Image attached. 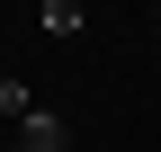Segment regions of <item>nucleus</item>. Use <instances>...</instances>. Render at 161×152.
I'll return each instance as SVG.
<instances>
[{"mask_svg":"<svg viewBox=\"0 0 161 152\" xmlns=\"http://www.w3.org/2000/svg\"><path fill=\"white\" fill-rule=\"evenodd\" d=\"M72 134H63V117H54V107H27V117H18V152H63Z\"/></svg>","mask_w":161,"mask_h":152,"instance_id":"f257e3e1","label":"nucleus"},{"mask_svg":"<svg viewBox=\"0 0 161 152\" xmlns=\"http://www.w3.org/2000/svg\"><path fill=\"white\" fill-rule=\"evenodd\" d=\"M36 27H45V36H80V27H90V9H80V0H45Z\"/></svg>","mask_w":161,"mask_h":152,"instance_id":"f03ea898","label":"nucleus"}]
</instances>
